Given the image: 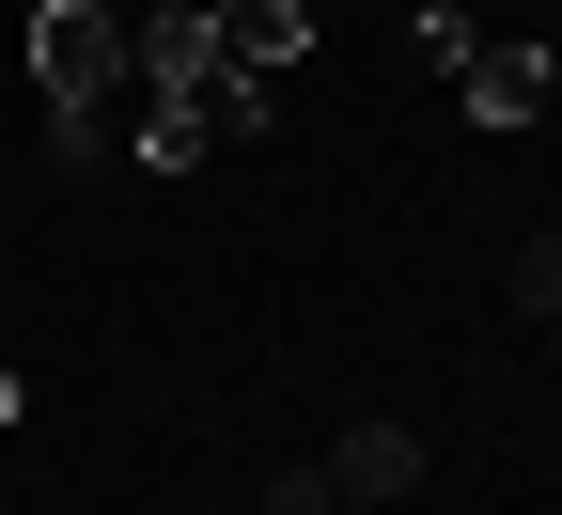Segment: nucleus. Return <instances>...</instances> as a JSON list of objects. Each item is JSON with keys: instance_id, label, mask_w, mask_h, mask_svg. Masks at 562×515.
<instances>
[{"instance_id": "nucleus-2", "label": "nucleus", "mask_w": 562, "mask_h": 515, "mask_svg": "<svg viewBox=\"0 0 562 515\" xmlns=\"http://www.w3.org/2000/svg\"><path fill=\"white\" fill-rule=\"evenodd\" d=\"M328 500H375V515H391V500H422V437H406V422H344Z\"/></svg>"}, {"instance_id": "nucleus-3", "label": "nucleus", "mask_w": 562, "mask_h": 515, "mask_svg": "<svg viewBox=\"0 0 562 515\" xmlns=\"http://www.w3.org/2000/svg\"><path fill=\"white\" fill-rule=\"evenodd\" d=\"M469 94H484V110H547V63H531V47H484Z\"/></svg>"}, {"instance_id": "nucleus-1", "label": "nucleus", "mask_w": 562, "mask_h": 515, "mask_svg": "<svg viewBox=\"0 0 562 515\" xmlns=\"http://www.w3.org/2000/svg\"><path fill=\"white\" fill-rule=\"evenodd\" d=\"M32 79H47V110H110L140 79V47H125L110 0H47V16H32Z\"/></svg>"}, {"instance_id": "nucleus-4", "label": "nucleus", "mask_w": 562, "mask_h": 515, "mask_svg": "<svg viewBox=\"0 0 562 515\" xmlns=\"http://www.w3.org/2000/svg\"><path fill=\"white\" fill-rule=\"evenodd\" d=\"M516 313H531V328H562V235H531V250H516Z\"/></svg>"}]
</instances>
